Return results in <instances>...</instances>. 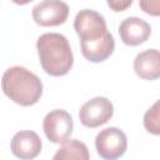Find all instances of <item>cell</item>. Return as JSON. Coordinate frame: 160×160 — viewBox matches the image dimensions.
I'll return each mask as SVG.
<instances>
[{"label": "cell", "mask_w": 160, "mask_h": 160, "mask_svg": "<svg viewBox=\"0 0 160 160\" xmlns=\"http://www.w3.org/2000/svg\"><path fill=\"white\" fill-rule=\"evenodd\" d=\"M134 70L144 80H156L160 76V54L156 49L139 52L134 59Z\"/></svg>", "instance_id": "30bf717a"}, {"label": "cell", "mask_w": 160, "mask_h": 160, "mask_svg": "<svg viewBox=\"0 0 160 160\" xmlns=\"http://www.w3.org/2000/svg\"><path fill=\"white\" fill-rule=\"evenodd\" d=\"M132 4L131 0H108V5L114 10V11H122L125 9H128L130 5Z\"/></svg>", "instance_id": "5bb4252c"}, {"label": "cell", "mask_w": 160, "mask_h": 160, "mask_svg": "<svg viewBox=\"0 0 160 160\" xmlns=\"http://www.w3.org/2000/svg\"><path fill=\"white\" fill-rule=\"evenodd\" d=\"M36 49L41 68L51 76L68 74L74 64V55L68 39L59 32H45L39 36Z\"/></svg>", "instance_id": "6da1fadb"}, {"label": "cell", "mask_w": 160, "mask_h": 160, "mask_svg": "<svg viewBox=\"0 0 160 160\" xmlns=\"http://www.w3.org/2000/svg\"><path fill=\"white\" fill-rule=\"evenodd\" d=\"M42 148L41 139L35 131L21 130L16 132L10 144L11 152L20 160H32L35 159Z\"/></svg>", "instance_id": "ba28073f"}, {"label": "cell", "mask_w": 160, "mask_h": 160, "mask_svg": "<svg viewBox=\"0 0 160 160\" xmlns=\"http://www.w3.org/2000/svg\"><path fill=\"white\" fill-rule=\"evenodd\" d=\"M144 126L145 129L154 134H160V124H159V101H155L154 105L145 112L144 115Z\"/></svg>", "instance_id": "7c38bea8"}, {"label": "cell", "mask_w": 160, "mask_h": 160, "mask_svg": "<svg viewBox=\"0 0 160 160\" xmlns=\"http://www.w3.org/2000/svg\"><path fill=\"white\" fill-rule=\"evenodd\" d=\"M52 160H90V154L82 141L72 139L62 144L52 156Z\"/></svg>", "instance_id": "8fae6325"}, {"label": "cell", "mask_w": 160, "mask_h": 160, "mask_svg": "<svg viewBox=\"0 0 160 160\" xmlns=\"http://www.w3.org/2000/svg\"><path fill=\"white\" fill-rule=\"evenodd\" d=\"M32 19L40 26H58L66 21L69 6L64 1L45 0L32 8Z\"/></svg>", "instance_id": "52a82bcc"}, {"label": "cell", "mask_w": 160, "mask_h": 160, "mask_svg": "<svg viewBox=\"0 0 160 160\" xmlns=\"http://www.w3.org/2000/svg\"><path fill=\"white\" fill-rule=\"evenodd\" d=\"M160 2L159 1H140V8L150 15H159L160 10H159Z\"/></svg>", "instance_id": "4fadbf2b"}, {"label": "cell", "mask_w": 160, "mask_h": 160, "mask_svg": "<svg viewBox=\"0 0 160 160\" xmlns=\"http://www.w3.org/2000/svg\"><path fill=\"white\" fill-rule=\"evenodd\" d=\"M95 148L104 160H116L126 151L128 139L122 130L114 126L106 128L96 135Z\"/></svg>", "instance_id": "277c9868"}, {"label": "cell", "mask_w": 160, "mask_h": 160, "mask_svg": "<svg viewBox=\"0 0 160 160\" xmlns=\"http://www.w3.org/2000/svg\"><path fill=\"white\" fill-rule=\"evenodd\" d=\"M150 24L136 16L126 18L119 25V35L122 42L129 46H138L145 42L150 38Z\"/></svg>", "instance_id": "9c48e42d"}, {"label": "cell", "mask_w": 160, "mask_h": 160, "mask_svg": "<svg viewBox=\"0 0 160 160\" xmlns=\"http://www.w3.org/2000/svg\"><path fill=\"white\" fill-rule=\"evenodd\" d=\"M114 114L112 102L104 96H96L88 100L79 110V119L86 128H98L106 124Z\"/></svg>", "instance_id": "8992f818"}, {"label": "cell", "mask_w": 160, "mask_h": 160, "mask_svg": "<svg viewBox=\"0 0 160 160\" xmlns=\"http://www.w3.org/2000/svg\"><path fill=\"white\" fill-rule=\"evenodd\" d=\"M4 94L21 106L36 104L42 95V82L38 75L24 66L9 68L1 78Z\"/></svg>", "instance_id": "7a4b0ae2"}, {"label": "cell", "mask_w": 160, "mask_h": 160, "mask_svg": "<svg viewBox=\"0 0 160 160\" xmlns=\"http://www.w3.org/2000/svg\"><path fill=\"white\" fill-rule=\"evenodd\" d=\"M74 29L80 38L81 45H89L109 36L106 21L101 14L91 9L80 10L74 20Z\"/></svg>", "instance_id": "3957f363"}, {"label": "cell", "mask_w": 160, "mask_h": 160, "mask_svg": "<svg viewBox=\"0 0 160 160\" xmlns=\"http://www.w3.org/2000/svg\"><path fill=\"white\" fill-rule=\"evenodd\" d=\"M74 122L71 115L62 109H55L48 112L42 121L45 136L54 144H64L70 139Z\"/></svg>", "instance_id": "5b68a950"}]
</instances>
